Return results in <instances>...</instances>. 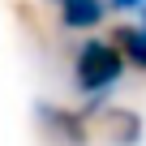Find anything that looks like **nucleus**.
<instances>
[{"label": "nucleus", "instance_id": "1", "mask_svg": "<svg viewBox=\"0 0 146 146\" xmlns=\"http://www.w3.org/2000/svg\"><path fill=\"white\" fill-rule=\"evenodd\" d=\"M120 78H125V60H120L116 43L86 39L78 52H73V86H78V95H86L90 103L108 99V90Z\"/></svg>", "mask_w": 146, "mask_h": 146}, {"label": "nucleus", "instance_id": "2", "mask_svg": "<svg viewBox=\"0 0 146 146\" xmlns=\"http://www.w3.org/2000/svg\"><path fill=\"white\" fill-rule=\"evenodd\" d=\"M52 5L60 13V26H69V30H90L108 13V0H52Z\"/></svg>", "mask_w": 146, "mask_h": 146}, {"label": "nucleus", "instance_id": "3", "mask_svg": "<svg viewBox=\"0 0 146 146\" xmlns=\"http://www.w3.org/2000/svg\"><path fill=\"white\" fill-rule=\"evenodd\" d=\"M116 52H120V60H125V64L146 69V35H142L137 26H125V30L116 35Z\"/></svg>", "mask_w": 146, "mask_h": 146}, {"label": "nucleus", "instance_id": "4", "mask_svg": "<svg viewBox=\"0 0 146 146\" xmlns=\"http://www.w3.org/2000/svg\"><path fill=\"white\" fill-rule=\"evenodd\" d=\"M137 30H142V35H146V5H142V22H137Z\"/></svg>", "mask_w": 146, "mask_h": 146}]
</instances>
